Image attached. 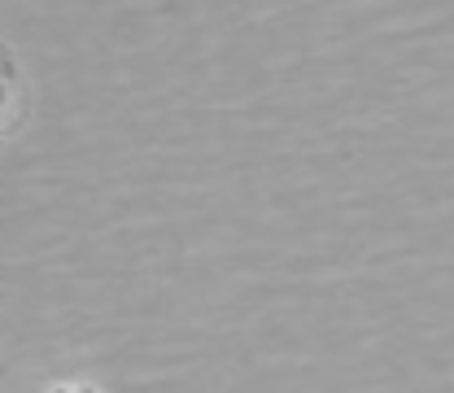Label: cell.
Segmentation results:
<instances>
[{
  "mask_svg": "<svg viewBox=\"0 0 454 393\" xmlns=\"http://www.w3.org/2000/svg\"><path fill=\"white\" fill-rule=\"evenodd\" d=\"M49 393H97L92 385H57V389H49Z\"/></svg>",
  "mask_w": 454,
  "mask_h": 393,
  "instance_id": "cell-1",
  "label": "cell"
}]
</instances>
